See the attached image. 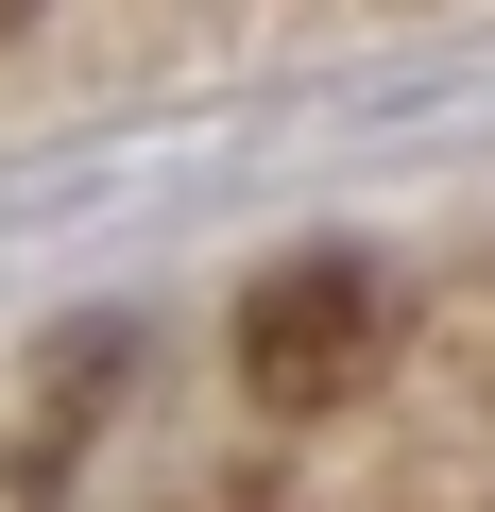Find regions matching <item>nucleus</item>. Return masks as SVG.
Listing matches in <instances>:
<instances>
[{"instance_id": "nucleus-1", "label": "nucleus", "mask_w": 495, "mask_h": 512, "mask_svg": "<svg viewBox=\"0 0 495 512\" xmlns=\"http://www.w3.org/2000/svg\"><path fill=\"white\" fill-rule=\"evenodd\" d=\"M239 393H257L274 427H325V410H359L376 376H393V342H410V308H393V274L376 256H342V239H308V256H274L257 291H239Z\"/></svg>"}, {"instance_id": "nucleus-2", "label": "nucleus", "mask_w": 495, "mask_h": 512, "mask_svg": "<svg viewBox=\"0 0 495 512\" xmlns=\"http://www.w3.org/2000/svg\"><path fill=\"white\" fill-rule=\"evenodd\" d=\"M120 376H137V325H69V342L35 359V427H69V444H86V427L120 410Z\"/></svg>"}, {"instance_id": "nucleus-3", "label": "nucleus", "mask_w": 495, "mask_h": 512, "mask_svg": "<svg viewBox=\"0 0 495 512\" xmlns=\"http://www.w3.org/2000/svg\"><path fill=\"white\" fill-rule=\"evenodd\" d=\"M410 342L444 359V393H495V256H478V274H444V308H427Z\"/></svg>"}, {"instance_id": "nucleus-4", "label": "nucleus", "mask_w": 495, "mask_h": 512, "mask_svg": "<svg viewBox=\"0 0 495 512\" xmlns=\"http://www.w3.org/2000/svg\"><path fill=\"white\" fill-rule=\"evenodd\" d=\"M35 18H69V0H0V35H35Z\"/></svg>"}]
</instances>
